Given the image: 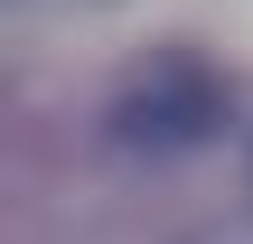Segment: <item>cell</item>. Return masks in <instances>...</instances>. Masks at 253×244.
<instances>
[{"instance_id":"obj_1","label":"cell","mask_w":253,"mask_h":244,"mask_svg":"<svg viewBox=\"0 0 253 244\" xmlns=\"http://www.w3.org/2000/svg\"><path fill=\"white\" fill-rule=\"evenodd\" d=\"M103 132H113L122 150H141V160H169V150H207V141L225 132V85H216L197 56H150V66H141L122 94H113Z\"/></svg>"},{"instance_id":"obj_2","label":"cell","mask_w":253,"mask_h":244,"mask_svg":"<svg viewBox=\"0 0 253 244\" xmlns=\"http://www.w3.org/2000/svg\"><path fill=\"white\" fill-rule=\"evenodd\" d=\"M178 244H253V207H235V216H207V226H188Z\"/></svg>"}]
</instances>
